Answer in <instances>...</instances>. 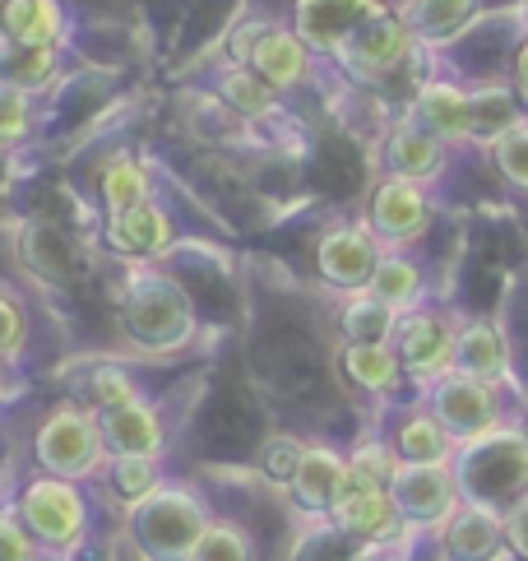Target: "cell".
<instances>
[{
	"label": "cell",
	"instance_id": "obj_1",
	"mask_svg": "<svg viewBox=\"0 0 528 561\" xmlns=\"http://www.w3.org/2000/svg\"><path fill=\"white\" fill-rule=\"evenodd\" d=\"M24 525L33 538H43V543L66 548L70 538L84 529V501H79V492L70 483H56V478L33 483L24 492Z\"/></svg>",
	"mask_w": 528,
	"mask_h": 561
},
{
	"label": "cell",
	"instance_id": "obj_2",
	"mask_svg": "<svg viewBox=\"0 0 528 561\" xmlns=\"http://www.w3.org/2000/svg\"><path fill=\"white\" fill-rule=\"evenodd\" d=\"M37 450H43V465L56 469V473H84L97 455V436L89 427V417L79 413H56L51 423L43 427V440H37Z\"/></svg>",
	"mask_w": 528,
	"mask_h": 561
},
{
	"label": "cell",
	"instance_id": "obj_3",
	"mask_svg": "<svg viewBox=\"0 0 528 561\" xmlns=\"http://www.w3.org/2000/svg\"><path fill=\"white\" fill-rule=\"evenodd\" d=\"M334 515H338V525L348 529V534H361V538H380V534H390L394 529V519H399V506H394V496L384 492V488H343V496L334 501Z\"/></svg>",
	"mask_w": 528,
	"mask_h": 561
},
{
	"label": "cell",
	"instance_id": "obj_4",
	"mask_svg": "<svg viewBox=\"0 0 528 561\" xmlns=\"http://www.w3.org/2000/svg\"><path fill=\"white\" fill-rule=\"evenodd\" d=\"M292 488L311 511H334V501L343 496V488H348V465L330 450H307L297 465Z\"/></svg>",
	"mask_w": 528,
	"mask_h": 561
},
{
	"label": "cell",
	"instance_id": "obj_5",
	"mask_svg": "<svg viewBox=\"0 0 528 561\" xmlns=\"http://www.w3.org/2000/svg\"><path fill=\"white\" fill-rule=\"evenodd\" d=\"M450 357H455V334L445 330L436 316H417L403 325V363H409L417 376L445 371Z\"/></svg>",
	"mask_w": 528,
	"mask_h": 561
},
{
	"label": "cell",
	"instance_id": "obj_6",
	"mask_svg": "<svg viewBox=\"0 0 528 561\" xmlns=\"http://www.w3.org/2000/svg\"><path fill=\"white\" fill-rule=\"evenodd\" d=\"M394 506L409 515H440L450 506V478H445L436 465H413L394 473Z\"/></svg>",
	"mask_w": 528,
	"mask_h": 561
},
{
	"label": "cell",
	"instance_id": "obj_7",
	"mask_svg": "<svg viewBox=\"0 0 528 561\" xmlns=\"http://www.w3.org/2000/svg\"><path fill=\"white\" fill-rule=\"evenodd\" d=\"M440 413H445V423L459 432H482L492 423L496 404H492V394L482 390L478 376H455L440 386Z\"/></svg>",
	"mask_w": 528,
	"mask_h": 561
},
{
	"label": "cell",
	"instance_id": "obj_8",
	"mask_svg": "<svg viewBox=\"0 0 528 561\" xmlns=\"http://www.w3.org/2000/svg\"><path fill=\"white\" fill-rule=\"evenodd\" d=\"M426 224V205H422V191L413 182H403V176H394V182H384L376 191V228L390 232V237H413L417 228Z\"/></svg>",
	"mask_w": 528,
	"mask_h": 561
},
{
	"label": "cell",
	"instance_id": "obj_9",
	"mask_svg": "<svg viewBox=\"0 0 528 561\" xmlns=\"http://www.w3.org/2000/svg\"><path fill=\"white\" fill-rule=\"evenodd\" d=\"M422 126L440 135V139H463L473 130V98L459 93V89H426L422 93Z\"/></svg>",
	"mask_w": 528,
	"mask_h": 561
},
{
	"label": "cell",
	"instance_id": "obj_10",
	"mask_svg": "<svg viewBox=\"0 0 528 561\" xmlns=\"http://www.w3.org/2000/svg\"><path fill=\"white\" fill-rule=\"evenodd\" d=\"M107 440L120 455H158L162 446V427L145 404H126L107 413Z\"/></svg>",
	"mask_w": 528,
	"mask_h": 561
},
{
	"label": "cell",
	"instance_id": "obj_11",
	"mask_svg": "<svg viewBox=\"0 0 528 561\" xmlns=\"http://www.w3.org/2000/svg\"><path fill=\"white\" fill-rule=\"evenodd\" d=\"M255 70L269 79V84H297L301 70H307V56H301V43L292 33H269L255 47Z\"/></svg>",
	"mask_w": 528,
	"mask_h": 561
},
{
	"label": "cell",
	"instance_id": "obj_12",
	"mask_svg": "<svg viewBox=\"0 0 528 561\" xmlns=\"http://www.w3.org/2000/svg\"><path fill=\"white\" fill-rule=\"evenodd\" d=\"M455 353H459V367L469 376H496L505 371V344L492 325H469L455 339Z\"/></svg>",
	"mask_w": 528,
	"mask_h": 561
},
{
	"label": "cell",
	"instance_id": "obj_13",
	"mask_svg": "<svg viewBox=\"0 0 528 561\" xmlns=\"http://www.w3.org/2000/svg\"><path fill=\"white\" fill-rule=\"evenodd\" d=\"M116 242L130 247V251H158L162 242H168V218H162L158 209H145L135 205L116 218Z\"/></svg>",
	"mask_w": 528,
	"mask_h": 561
},
{
	"label": "cell",
	"instance_id": "obj_14",
	"mask_svg": "<svg viewBox=\"0 0 528 561\" xmlns=\"http://www.w3.org/2000/svg\"><path fill=\"white\" fill-rule=\"evenodd\" d=\"M324 270L343 278V284H357V278L371 270V247L361 242L357 232H338L324 242Z\"/></svg>",
	"mask_w": 528,
	"mask_h": 561
},
{
	"label": "cell",
	"instance_id": "obj_15",
	"mask_svg": "<svg viewBox=\"0 0 528 561\" xmlns=\"http://www.w3.org/2000/svg\"><path fill=\"white\" fill-rule=\"evenodd\" d=\"M10 28L19 43H28V47H43L56 37V10H51V0H14L10 5Z\"/></svg>",
	"mask_w": 528,
	"mask_h": 561
},
{
	"label": "cell",
	"instance_id": "obj_16",
	"mask_svg": "<svg viewBox=\"0 0 528 561\" xmlns=\"http://www.w3.org/2000/svg\"><path fill=\"white\" fill-rule=\"evenodd\" d=\"M348 371L357 386H367V390H384L394 380L399 363H394V353L384 348V344H353L348 348Z\"/></svg>",
	"mask_w": 528,
	"mask_h": 561
},
{
	"label": "cell",
	"instance_id": "obj_17",
	"mask_svg": "<svg viewBox=\"0 0 528 561\" xmlns=\"http://www.w3.org/2000/svg\"><path fill=\"white\" fill-rule=\"evenodd\" d=\"M417 284H422V278H417V270L409 265V260H384V265L376 270V302H384V307H403V302H413V297H417Z\"/></svg>",
	"mask_w": 528,
	"mask_h": 561
},
{
	"label": "cell",
	"instance_id": "obj_18",
	"mask_svg": "<svg viewBox=\"0 0 528 561\" xmlns=\"http://www.w3.org/2000/svg\"><path fill=\"white\" fill-rule=\"evenodd\" d=\"M399 450L409 455L413 465H440L445 432L432 423V417H413V423H403V432H399Z\"/></svg>",
	"mask_w": 528,
	"mask_h": 561
},
{
	"label": "cell",
	"instance_id": "obj_19",
	"mask_svg": "<svg viewBox=\"0 0 528 561\" xmlns=\"http://www.w3.org/2000/svg\"><path fill=\"white\" fill-rule=\"evenodd\" d=\"M158 483V469H153V455H120V465H116V492L120 496H149Z\"/></svg>",
	"mask_w": 528,
	"mask_h": 561
},
{
	"label": "cell",
	"instance_id": "obj_20",
	"mask_svg": "<svg viewBox=\"0 0 528 561\" xmlns=\"http://www.w3.org/2000/svg\"><path fill=\"white\" fill-rule=\"evenodd\" d=\"M195 561H251V548L246 538H241L237 529H209L205 538L195 543Z\"/></svg>",
	"mask_w": 528,
	"mask_h": 561
},
{
	"label": "cell",
	"instance_id": "obj_21",
	"mask_svg": "<svg viewBox=\"0 0 528 561\" xmlns=\"http://www.w3.org/2000/svg\"><path fill=\"white\" fill-rule=\"evenodd\" d=\"M436 163V139L432 135H399L394 139V168L403 176H422V168H432Z\"/></svg>",
	"mask_w": 528,
	"mask_h": 561
},
{
	"label": "cell",
	"instance_id": "obj_22",
	"mask_svg": "<svg viewBox=\"0 0 528 561\" xmlns=\"http://www.w3.org/2000/svg\"><path fill=\"white\" fill-rule=\"evenodd\" d=\"M103 191H107V205L112 209H135L139 199H145V176H139L130 163H116L112 172H107V182H103Z\"/></svg>",
	"mask_w": 528,
	"mask_h": 561
},
{
	"label": "cell",
	"instance_id": "obj_23",
	"mask_svg": "<svg viewBox=\"0 0 528 561\" xmlns=\"http://www.w3.org/2000/svg\"><path fill=\"white\" fill-rule=\"evenodd\" d=\"M301 455H307V450L292 446V440H274V446L264 450V469H269L278 483H292V478H297V465H301Z\"/></svg>",
	"mask_w": 528,
	"mask_h": 561
},
{
	"label": "cell",
	"instance_id": "obj_24",
	"mask_svg": "<svg viewBox=\"0 0 528 561\" xmlns=\"http://www.w3.org/2000/svg\"><path fill=\"white\" fill-rule=\"evenodd\" d=\"M228 98H232L241 112H264V107H269V89L255 84L251 75H232L228 79Z\"/></svg>",
	"mask_w": 528,
	"mask_h": 561
},
{
	"label": "cell",
	"instance_id": "obj_25",
	"mask_svg": "<svg viewBox=\"0 0 528 561\" xmlns=\"http://www.w3.org/2000/svg\"><path fill=\"white\" fill-rule=\"evenodd\" d=\"M93 390H97V399H103L107 409H126V404H135V386L120 371H97V380H93Z\"/></svg>",
	"mask_w": 528,
	"mask_h": 561
},
{
	"label": "cell",
	"instance_id": "obj_26",
	"mask_svg": "<svg viewBox=\"0 0 528 561\" xmlns=\"http://www.w3.org/2000/svg\"><path fill=\"white\" fill-rule=\"evenodd\" d=\"M0 561H33V534L0 519Z\"/></svg>",
	"mask_w": 528,
	"mask_h": 561
},
{
	"label": "cell",
	"instance_id": "obj_27",
	"mask_svg": "<svg viewBox=\"0 0 528 561\" xmlns=\"http://www.w3.org/2000/svg\"><path fill=\"white\" fill-rule=\"evenodd\" d=\"M501 163L510 168L515 182H528V130H510L501 145Z\"/></svg>",
	"mask_w": 528,
	"mask_h": 561
},
{
	"label": "cell",
	"instance_id": "obj_28",
	"mask_svg": "<svg viewBox=\"0 0 528 561\" xmlns=\"http://www.w3.org/2000/svg\"><path fill=\"white\" fill-rule=\"evenodd\" d=\"M19 122H24V107H19V98H0V135H14Z\"/></svg>",
	"mask_w": 528,
	"mask_h": 561
},
{
	"label": "cell",
	"instance_id": "obj_29",
	"mask_svg": "<svg viewBox=\"0 0 528 561\" xmlns=\"http://www.w3.org/2000/svg\"><path fill=\"white\" fill-rule=\"evenodd\" d=\"M10 344H19V316L10 302H0V348H10Z\"/></svg>",
	"mask_w": 528,
	"mask_h": 561
},
{
	"label": "cell",
	"instance_id": "obj_30",
	"mask_svg": "<svg viewBox=\"0 0 528 561\" xmlns=\"http://www.w3.org/2000/svg\"><path fill=\"white\" fill-rule=\"evenodd\" d=\"M510 534H515V543H519V552L528 557V496H524V506L515 511V525H510Z\"/></svg>",
	"mask_w": 528,
	"mask_h": 561
},
{
	"label": "cell",
	"instance_id": "obj_31",
	"mask_svg": "<svg viewBox=\"0 0 528 561\" xmlns=\"http://www.w3.org/2000/svg\"><path fill=\"white\" fill-rule=\"evenodd\" d=\"M515 75H519V93H524V103H528V43H524V51H519Z\"/></svg>",
	"mask_w": 528,
	"mask_h": 561
}]
</instances>
